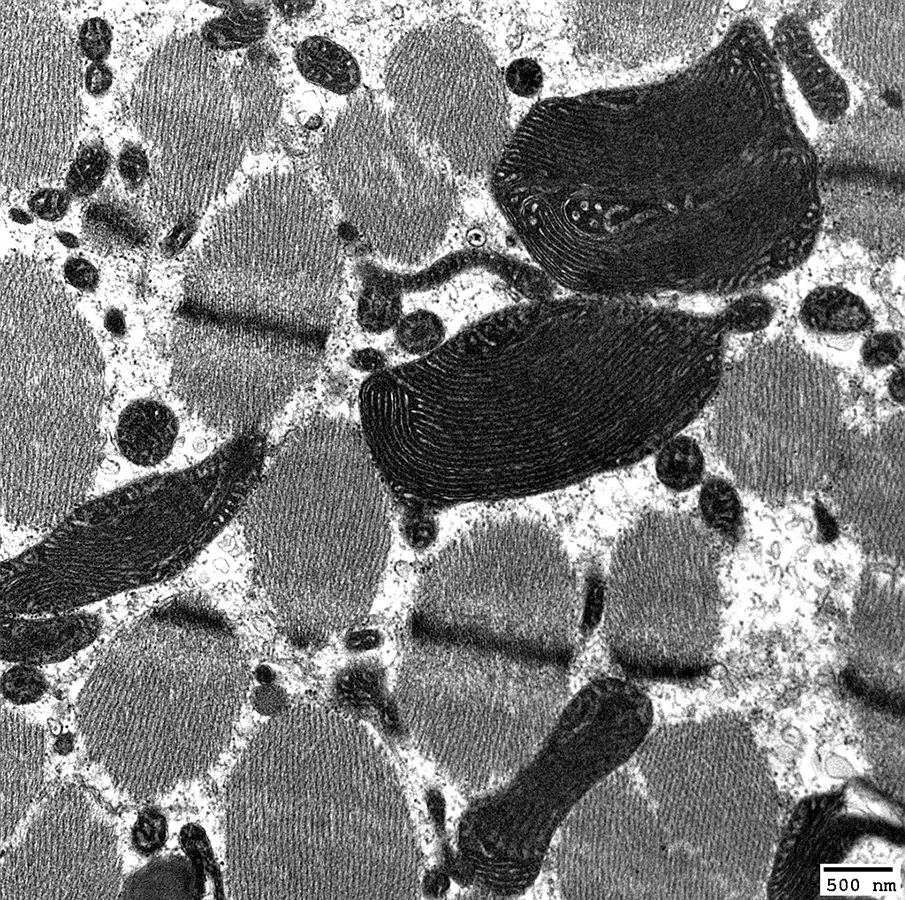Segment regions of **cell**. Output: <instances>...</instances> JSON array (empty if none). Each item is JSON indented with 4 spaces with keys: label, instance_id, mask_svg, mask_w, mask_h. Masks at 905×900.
<instances>
[{
    "label": "cell",
    "instance_id": "277c9868",
    "mask_svg": "<svg viewBox=\"0 0 905 900\" xmlns=\"http://www.w3.org/2000/svg\"><path fill=\"white\" fill-rule=\"evenodd\" d=\"M388 494L351 420L311 418L272 451L241 520L269 607L289 635L323 639L369 612L390 549Z\"/></svg>",
    "mask_w": 905,
    "mask_h": 900
},
{
    "label": "cell",
    "instance_id": "816d5d0a",
    "mask_svg": "<svg viewBox=\"0 0 905 900\" xmlns=\"http://www.w3.org/2000/svg\"><path fill=\"white\" fill-rule=\"evenodd\" d=\"M112 83V73L102 62H93L85 73V87L93 96L105 94Z\"/></svg>",
    "mask_w": 905,
    "mask_h": 900
},
{
    "label": "cell",
    "instance_id": "e0dca14e",
    "mask_svg": "<svg viewBox=\"0 0 905 900\" xmlns=\"http://www.w3.org/2000/svg\"><path fill=\"white\" fill-rule=\"evenodd\" d=\"M393 107L456 170L491 173L510 136L505 84L483 37L457 20L420 26L392 49Z\"/></svg>",
    "mask_w": 905,
    "mask_h": 900
},
{
    "label": "cell",
    "instance_id": "7402d4cb",
    "mask_svg": "<svg viewBox=\"0 0 905 900\" xmlns=\"http://www.w3.org/2000/svg\"><path fill=\"white\" fill-rule=\"evenodd\" d=\"M839 519L870 555L904 554V416L869 430L846 431L826 486Z\"/></svg>",
    "mask_w": 905,
    "mask_h": 900
},
{
    "label": "cell",
    "instance_id": "b9f144b4",
    "mask_svg": "<svg viewBox=\"0 0 905 900\" xmlns=\"http://www.w3.org/2000/svg\"><path fill=\"white\" fill-rule=\"evenodd\" d=\"M773 313L768 299L749 294L733 300L716 315L727 334H745L766 328L773 319Z\"/></svg>",
    "mask_w": 905,
    "mask_h": 900
},
{
    "label": "cell",
    "instance_id": "836d02e7",
    "mask_svg": "<svg viewBox=\"0 0 905 900\" xmlns=\"http://www.w3.org/2000/svg\"><path fill=\"white\" fill-rule=\"evenodd\" d=\"M301 74L310 82L337 94H349L360 83L354 57L334 41L312 36L303 40L294 53Z\"/></svg>",
    "mask_w": 905,
    "mask_h": 900
},
{
    "label": "cell",
    "instance_id": "4316f807",
    "mask_svg": "<svg viewBox=\"0 0 905 900\" xmlns=\"http://www.w3.org/2000/svg\"><path fill=\"white\" fill-rule=\"evenodd\" d=\"M387 276L402 293L430 292L462 277H481L524 301L542 297L549 285L547 276L537 265L481 249L448 254L413 272L387 270Z\"/></svg>",
    "mask_w": 905,
    "mask_h": 900
},
{
    "label": "cell",
    "instance_id": "8d00e7d4",
    "mask_svg": "<svg viewBox=\"0 0 905 900\" xmlns=\"http://www.w3.org/2000/svg\"><path fill=\"white\" fill-rule=\"evenodd\" d=\"M365 285L358 299L357 317L367 331L382 333L395 327L402 313V292L385 275L384 269L366 265Z\"/></svg>",
    "mask_w": 905,
    "mask_h": 900
},
{
    "label": "cell",
    "instance_id": "4fadbf2b",
    "mask_svg": "<svg viewBox=\"0 0 905 900\" xmlns=\"http://www.w3.org/2000/svg\"><path fill=\"white\" fill-rule=\"evenodd\" d=\"M445 158L394 107L352 99L320 149L325 181L346 219L384 260L406 269L433 261L457 208Z\"/></svg>",
    "mask_w": 905,
    "mask_h": 900
},
{
    "label": "cell",
    "instance_id": "7bdbcfd3",
    "mask_svg": "<svg viewBox=\"0 0 905 900\" xmlns=\"http://www.w3.org/2000/svg\"><path fill=\"white\" fill-rule=\"evenodd\" d=\"M48 688V682L37 666L16 664L8 669L1 679V691L6 700L15 705H24L41 699Z\"/></svg>",
    "mask_w": 905,
    "mask_h": 900
},
{
    "label": "cell",
    "instance_id": "4dcf8cb0",
    "mask_svg": "<svg viewBox=\"0 0 905 900\" xmlns=\"http://www.w3.org/2000/svg\"><path fill=\"white\" fill-rule=\"evenodd\" d=\"M178 431V419L167 405L153 399H139L121 412L116 427V442L128 461L151 467L169 456Z\"/></svg>",
    "mask_w": 905,
    "mask_h": 900
},
{
    "label": "cell",
    "instance_id": "6f0895ef",
    "mask_svg": "<svg viewBox=\"0 0 905 900\" xmlns=\"http://www.w3.org/2000/svg\"><path fill=\"white\" fill-rule=\"evenodd\" d=\"M57 237L59 241L68 248H75L78 246V239L69 232H59L57 233Z\"/></svg>",
    "mask_w": 905,
    "mask_h": 900
},
{
    "label": "cell",
    "instance_id": "ac0fdd59",
    "mask_svg": "<svg viewBox=\"0 0 905 900\" xmlns=\"http://www.w3.org/2000/svg\"><path fill=\"white\" fill-rule=\"evenodd\" d=\"M745 722L731 714L660 726L634 759L659 818L717 877L748 865Z\"/></svg>",
    "mask_w": 905,
    "mask_h": 900
},
{
    "label": "cell",
    "instance_id": "ffe728a7",
    "mask_svg": "<svg viewBox=\"0 0 905 900\" xmlns=\"http://www.w3.org/2000/svg\"><path fill=\"white\" fill-rule=\"evenodd\" d=\"M122 884L115 825L73 782L42 798L1 858V899H115Z\"/></svg>",
    "mask_w": 905,
    "mask_h": 900
},
{
    "label": "cell",
    "instance_id": "3957f363",
    "mask_svg": "<svg viewBox=\"0 0 905 900\" xmlns=\"http://www.w3.org/2000/svg\"><path fill=\"white\" fill-rule=\"evenodd\" d=\"M247 686L229 617L202 595L178 594L109 641L77 697V726L113 785L150 800L215 766Z\"/></svg>",
    "mask_w": 905,
    "mask_h": 900
},
{
    "label": "cell",
    "instance_id": "30bf717a",
    "mask_svg": "<svg viewBox=\"0 0 905 900\" xmlns=\"http://www.w3.org/2000/svg\"><path fill=\"white\" fill-rule=\"evenodd\" d=\"M635 684L601 678L569 699L535 756L505 785L477 798L462 842L493 868L495 891L517 895L536 878L560 826L603 779L623 767L652 728Z\"/></svg>",
    "mask_w": 905,
    "mask_h": 900
},
{
    "label": "cell",
    "instance_id": "2e32d148",
    "mask_svg": "<svg viewBox=\"0 0 905 900\" xmlns=\"http://www.w3.org/2000/svg\"><path fill=\"white\" fill-rule=\"evenodd\" d=\"M555 837L564 899L729 898L707 866L672 838L624 766L576 805Z\"/></svg>",
    "mask_w": 905,
    "mask_h": 900
},
{
    "label": "cell",
    "instance_id": "7a4b0ae2",
    "mask_svg": "<svg viewBox=\"0 0 905 900\" xmlns=\"http://www.w3.org/2000/svg\"><path fill=\"white\" fill-rule=\"evenodd\" d=\"M233 899H416L422 856L389 754L334 710H282L250 738L225 793Z\"/></svg>",
    "mask_w": 905,
    "mask_h": 900
},
{
    "label": "cell",
    "instance_id": "f1b7e54d",
    "mask_svg": "<svg viewBox=\"0 0 905 900\" xmlns=\"http://www.w3.org/2000/svg\"><path fill=\"white\" fill-rule=\"evenodd\" d=\"M101 629L98 615L79 609L42 615H2L1 658L32 666L60 662L94 642Z\"/></svg>",
    "mask_w": 905,
    "mask_h": 900
},
{
    "label": "cell",
    "instance_id": "5b68a950",
    "mask_svg": "<svg viewBox=\"0 0 905 900\" xmlns=\"http://www.w3.org/2000/svg\"><path fill=\"white\" fill-rule=\"evenodd\" d=\"M268 456L266 434L249 432L190 467L84 501L2 562V615L77 610L175 577L241 514Z\"/></svg>",
    "mask_w": 905,
    "mask_h": 900
},
{
    "label": "cell",
    "instance_id": "ee69618b",
    "mask_svg": "<svg viewBox=\"0 0 905 900\" xmlns=\"http://www.w3.org/2000/svg\"><path fill=\"white\" fill-rule=\"evenodd\" d=\"M167 837L166 819L155 809L143 810L132 829L134 848L143 855H151L160 850Z\"/></svg>",
    "mask_w": 905,
    "mask_h": 900
},
{
    "label": "cell",
    "instance_id": "f5cc1de1",
    "mask_svg": "<svg viewBox=\"0 0 905 900\" xmlns=\"http://www.w3.org/2000/svg\"><path fill=\"white\" fill-rule=\"evenodd\" d=\"M349 361L355 369L372 374L385 369L386 364L384 354L371 348L357 350L350 356Z\"/></svg>",
    "mask_w": 905,
    "mask_h": 900
},
{
    "label": "cell",
    "instance_id": "680465c9",
    "mask_svg": "<svg viewBox=\"0 0 905 900\" xmlns=\"http://www.w3.org/2000/svg\"><path fill=\"white\" fill-rule=\"evenodd\" d=\"M11 218L18 223L28 224L31 222V217L24 211L19 209H12L10 211Z\"/></svg>",
    "mask_w": 905,
    "mask_h": 900
},
{
    "label": "cell",
    "instance_id": "d4e9b609",
    "mask_svg": "<svg viewBox=\"0 0 905 900\" xmlns=\"http://www.w3.org/2000/svg\"><path fill=\"white\" fill-rule=\"evenodd\" d=\"M903 594L892 581L868 578L857 593L850 631L854 673L866 681H901Z\"/></svg>",
    "mask_w": 905,
    "mask_h": 900
},
{
    "label": "cell",
    "instance_id": "f546056e",
    "mask_svg": "<svg viewBox=\"0 0 905 900\" xmlns=\"http://www.w3.org/2000/svg\"><path fill=\"white\" fill-rule=\"evenodd\" d=\"M198 829L183 830L188 857L166 855L151 860L123 882L119 899H200L204 896V843L197 845Z\"/></svg>",
    "mask_w": 905,
    "mask_h": 900
},
{
    "label": "cell",
    "instance_id": "db71d44e",
    "mask_svg": "<svg viewBox=\"0 0 905 900\" xmlns=\"http://www.w3.org/2000/svg\"><path fill=\"white\" fill-rule=\"evenodd\" d=\"M889 393L892 398L898 402L903 403L904 401V371L903 369H898L889 379L888 383Z\"/></svg>",
    "mask_w": 905,
    "mask_h": 900
},
{
    "label": "cell",
    "instance_id": "9c48e42d",
    "mask_svg": "<svg viewBox=\"0 0 905 900\" xmlns=\"http://www.w3.org/2000/svg\"><path fill=\"white\" fill-rule=\"evenodd\" d=\"M579 602L575 573L555 533L530 519H491L452 539L424 570L408 634L567 666Z\"/></svg>",
    "mask_w": 905,
    "mask_h": 900
},
{
    "label": "cell",
    "instance_id": "83f0119b",
    "mask_svg": "<svg viewBox=\"0 0 905 900\" xmlns=\"http://www.w3.org/2000/svg\"><path fill=\"white\" fill-rule=\"evenodd\" d=\"M771 42L779 63L794 77L819 121L830 125L847 114V84L820 53L804 16L798 12L782 15L773 28Z\"/></svg>",
    "mask_w": 905,
    "mask_h": 900
},
{
    "label": "cell",
    "instance_id": "f6af8a7d",
    "mask_svg": "<svg viewBox=\"0 0 905 900\" xmlns=\"http://www.w3.org/2000/svg\"><path fill=\"white\" fill-rule=\"evenodd\" d=\"M504 81L510 91L517 96L531 98L542 89L543 72L533 59L519 58L506 68Z\"/></svg>",
    "mask_w": 905,
    "mask_h": 900
},
{
    "label": "cell",
    "instance_id": "ab89813d",
    "mask_svg": "<svg viewBox=\"0 0 905 900\" xmlns=\"http://www.w3.org/2000/svg\"><path fill=\"white\" fill-rule=\"evenodd\" d=\"M445 336L442 319L426 309H418L402 316L395 326V339L399 348L419 357L439 347L445 341Z\"/></svg>",
    "mask_w": 905,
    "mask_h": 900
},
{
    "label": "cell",
    "instance_id": "f907efd6",
    "mask_svg": "<svg viewBox=\"0 0 905 900\" xmlns=\"http://www.w3.org/2000/svg\"><path fill=\"white\" fill-rule=\"evenodd\" d=\"M66 280L80 290H93L99 280L96 268L86 259L76 257L67 260L64 267Z\"/></svg>",
    "mask_w": 905,
    "mask_h": 900
},
{
    "label": "cell",
    "instance_id": "8992f818",
    "mask_svg": "<svg viewBox=\"0 0 905 900\" xmlns=\"http://www.w3.org/2000/svg\"><path fill=\"white\" fill-rule=\"evenodd\" d=\"M394 690L415 748L475 798L539 751L569 701L566 666L493 647L408 637Z\"/></svg>",
    "mask_w": 905,
    "mask_h": 900
},
{
    "label": "cell",
    "instance_id": "f35d334b",
    "mask_svg": "<svg viewBox=\"0 0 905 900\" xmlns=\"http://www.w3.org/2000/svg\"><path fill=\"white\" fill-rule=\"evenodd\" d=\"M699 506L704 524L715 534L733 542L739 538L742 509L734 487L721 478L706 481Z\"/></svg>",
    "mask_w": 905,
    "mask_h": 900
},
{
    "label": "cell",
    "instance_id": "6da1fadb",
    "mask_svg": "<svg viewBox=\"0 0 905 900\" xmlns=\"http://www.w3.org/2000/svg\"><path fill=\"white\" fill-rule=\"evenodd\" d=\"M490 175L502 215L559 288L724 294L721 185L675 75L538 102Z\"/></svg>",
    "mask_w": 905,
    "mask_h": 900
},
{
    "label": "cell",
    "instance_id": "e575fe53",
    "mask_svg": "<svg viewBox=\"0 0 905 900\" xmlns=\"http://www.w3.org/2000/svg\"><path fill=\"white\" fill-rule=\"evenodd\" d=\"M89 244L101 253L119 254L141 247L148 233L139 218L116 202L91 204L82 219Z\"/></svg>",
    "mask_w": 905,
    "mask_h": 900
},
{
    "label": "cell",
    "instance_id": "9a60e30c",
    "mask_svg": "<svg viewBox=\"0 0 905 900\" xmlns=\"http://www.w3.org/2000/svg\"><path fill=\"white\" fill-rule=\"evenodd\" d=\"M327 337L184 302L172 330L171 386L195 419L220 434L264 432L315 377Z\"/></svg>",
    "mask_w": 905,
    "mask_h": 900
},
{
    "label": "cell",
    "instance_id": "bcb514c9",
    "mask_svg": "<svg viewBox=\"0 0 905 900\" xmlns=\"http://www.w3.org/2000/svg\"><path fill=\"white\" fill-rule=\"evenodd\" d=\"M901 350L902 343L897 335L891 332H878L866 339L861 355L867 367L876 369L894 363Z\"/></svg>",
    "mask_w": 905,
    "mask_h": 900
},
{
    "label": "cell",
    "instance_id": "603a6c76",
    "mask_svg": "<svg viewBox=\"0 0 905 900\" xmlns=\"http://www.w3.org/2000/svg\"><path fill=\"white\" fill-rule=\"evenodd\" d=\"M823 214L880 257L903 250L904 162L862 157L818 159Z\"/></svg>",
    "mask_w": 905,
    "mask_h": 900
},
{
    "label": "cell",
    "instance_id": "c3c4849f",
    "mask_svg": "<svg viewBox=\"0 0 905 900\" xmlns=\"http://www.w3.org/2000/svg\"><path fill=\"white\" fill-rule=\"evenodd\" d=\"M118 169L125 185L131 189H136L150 175L149 158L138 145L127 144L120 152Z\"/></svg>",
    "mask_w": 905,
    "mask_h": 900
},
{
    "label": "cell",
    "instance_id": "44dd1931",
    "mask_svg": "<svg viewBox=\"0 0 905 900\" xmlns=\"http://www.w3.org/2000/svg\"><path fill=\"white\" fill-rule=\"evenodd\" d=\"M723 1H570L571 36L582 56L623 69L703 57L718 37Z\"/></svg>",
    "mask_w": 905,
    "mask_h": 900
},
{
    "label": "cell",
    "instance_id": "60d3db41",
    "mask_svg": "<svg viewBox=\"0 0 905 900\" xmlns=\"http://www.w3.org/2000/svg\"><path fill=\"white\" fill-rule=\"evenodd\" d=\"M110 165L107 149L98 141L82 145L69 167L66 190L80 198L94 193L105 178Z\"/></svg>",
    "mask_w": 905,
    "mask_h": 900
},
{
    "label": "cell",
    "instance_id": "681fc988",
    "mask_svg": "<svg viewBox=\"0 0 905 900\" xmlns=\"http://www.w3.org/2000/svg\"><path fill=\"white\" fill-rule=\"evenodd\" d=\"M28 205L39 218L57 221L66 214L69 197L67 192L59 189H43L31 196Z\"/></svg>",
    "mask_w": 905,
    "mask_h": 900
},
{
    "label": "cell",
    "instance_id": "d6a6232c",
    "mask_svg": "<svg viewBox=\"0 0 905 900\" xmlns=\"http://www.w3.org/2000/svg\"><path fill=\"white\" fill-rule=\"evenodd\" d=\"M800 320L814 333L847 335L868 328L871 313L863 299L850 290L823 286L805 297L800 307Z\"/></svg>",
    "mask_w": 905,
    "mask_h": 900
},
{
    "label": "cell",
    "instance_id": "d590c367",
    "mask_svg": "<svg viewBox=\"0 0 905 900\" xmlns=\"http://www.w3.org/2000/svg\"><path fill=\"white\" fill-rule=\"evenodd\" d=\"M225 11L209 20L201 30V40L210 50L240 49L259 41L267 32L269 14L258 4L221 2Z\"/></svg>",
    "mask_w": 905,
    "mask_h": 900
},
{
    "label": "cell",
    "instance_id": "52a82bcc",
    "mask_svg": "<svg viewBox=\"0 0 905 900\" xmlns=\"http://www.w3.org/2000/svg\"><path fill=\"white\" fill-rule=\"evenodd\" d=\"M104 394L102 353L86 329L37 316L1 333V505L11 526L50 531L84 502Z\"/></svg>",
    "mask_w": 905,
    "mask_h": 900
},
{
    "label": "cell",
    "instance_id": "d6986e66",
    "mask_svg": "<svg viewBox=\"0 0 905 900\" xmlns=\"http://www.w3.org/2000/svg\"><path fill=\"white\" fill-rule=\"evenodd\" d=\"M1 180L25 188L55 179L81 120V70L50 3L1 4Z\"/></svg>",
    "mask_w": 905,
    "mask_h": 900
},
{
    "label": "cell",
    "instance_id": "8fae6325",
    "mask_svg": "<svg viewBox=\"0 0 905 900\" xmlns=\"http://www.w3.org/2000/svg\"><path fill=\"white\" fill-rule=\"evenodd\" d=\"M703 521L654 511L618 540L604 589L613 661L637 679L676 682L712 666L720 634V545Z\"/></svg>",
    "mask_w": 905,
    "mask_h": 900
},
{
    "label": "cell",
    "instance_id": "5bb4252c",
    "mask_svg": "<svg viewBox=\"0 0 905 900\" xmlns=\"http://www.w3.org/2000/svg\"><path fill=\"white\" fill-rule=\"evenodd\" d=\"M232 87L200 37L162 42L137 76L131 113L151 146L150 197L167 225L192 227L229 185L246 144Z\"/></svg>",
    "mask_w": 905,
    "mask_h": 900
},
{
    "label": "cell",
    "instance_id": "11a10c76",
    "mask_svg": "<svg viewBox=\"0 0 905 900\" xmlns=\"http://www.w3.org/2000/svg\"><path fill=\"white\" fill-rule=\"evenodd\" d=\"M105 326L115 335H122L125 331V320L120 311L111 309L105 317Z\"/></svg>",
    "mask_w": 905,
    "mask_h": 900
},
{
    "label": "cell",
    "instance_id": "74e56055",
    "mask_svg": "<svg viewBox=\"0 0 905 900\" xmlns=\"http://www.w3.org/2000/svg\"><path fill=\"white\" fill-rule=\"evenodd\" d=\"M655 470L661 483L671 490L693 488L704 471V458L699 445L687 436L672 437L657 451Z\"/></svg>",
    "mask_w": 905,
    "mask_h": 900
},
{
    "label": "cell",
    "instance_id": "ba28073f",
    "mask_svg": "<svg viewBox=\"0 0 905 900\" xmlns=\"http://www.w3.org/2000/svg\"><path fill=\"white\" fill-rule=\"evenodd\" d=\"M343 275L323 199L291 172L252 179L187 258L185 303L215 314L329 331Z\"/></svg>",
    "mask_w": 905,
    "mask_h": 900
},
{
    "label": "cell",
    "instance_id": "7dc6e473",
    "mask_svg": "<svg viewBox=\"0 0 905 900\" xmlns=\"http://www.w3.org/2000/svg\"><path fill=\"white\" fill-rule=\"evenodd\" d=\"M112 33L108 23L94 17L81 26L79 42L85 56L93 62H101L110 51Z\"/></svg>",
    "mask_w": 905,
    "mask_h": 900
},
{
    "label": "cell",
    "instance_id": "cb8c5ba5",
    "mask_svg": "<svg viewBox=\"0 0 905 900\" xmlns=\"http://www.w3.org/2000/svg\"><path fill=\"white\" fill-rule=\"evenodd\" d=\"M832 51L857 83L876 94L903 92L904 1H847L830 21Z\"/></svg>",
    "mask_w": 905,
    "mask_h": 900
},
{
    "label": "cell",
    "instance_id": "7c38bea8",
    "mask_svg": "<svg viewBox=\"0 0 905 900\" xmlns=\"http://www.w3.org/2000/svg\"><path fill=\"white\" fill-rule=\"evenodd\" d=\"M709 423L712 446L737 483L771 502L827 486L846 430L841 387L817 355L777 339L724 369Z\"/></svg>",
    "mask_w": 905,
    "mask_h": 900
},
{
    "label": "cell",
    "instance_id": "484cf974",
    "mask_svg": "<svg viewBox=\"0 0 905 900\" xmlns=\"http://www.w3.org/2000/svg\"><path fill=\"white\" fill-rule=\"evenodd\" d=\"M46 734L25 713L5 707L1 712V842L7 844L42 788Z\"/></svg>",
    "mask_w": 905,
    "mask_h": 900
},
{
    "label": "cell",
    "instance_id": "9f6ffc18",
    "mask_svg": "<svg viewBox=\"0 0 905 900\" xmlns=\"http://www.w3.org/2000/svg\"><path fill=\"white\" fill-rule=\"evenodd\" d=\"M73 747V741L70 736H63L57 740L55 749L60 754H67Z\"/></svg>",
    "mask_w": 905,
    "mask_h": 900
},
{
    "label": "cell",
    "instance_id": "1f68e13d",
    "mask_svg": "<svg viewBox=\"0 0 905 900\" xmlns=\"http://www.w3.org/2000/svg\"><path fill=\"white\" fill-rule=\"evenodd\" d=\"M232 92L238 102V123L246 147L261 149L278 122L282 94L271 68L249 59L232 74Z\"/></svg>",
    "mask_w": 905,
    "mask_h": 900
}]
</instances>
